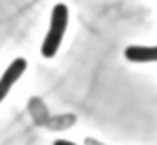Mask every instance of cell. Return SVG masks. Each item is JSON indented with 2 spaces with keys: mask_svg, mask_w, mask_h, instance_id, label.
I'll return each mask as SVG.
<instances>
[{
  "mask_svg": "<svg viewBox=\"0 0 157 145\" xmlns=\"http://www.w3.org/2000/svg\"><path fill=\"white\" fill-rule=\"evenodd\" d=\"M125 59L131 63H157V44L155 47H141V44L127 47Z\"/></svg>",
  "mask_w": 157,
  "mask_h": 145,
  "instance_id": "3",
  "label": "cell"
},
{
  "mask_svg": "<svg viewBox=\"0 0 157 145\" xmlns=\"http://www.w3.org/2000/svg\"><path fill=\"white\" fill-rule=\"evenodd\" d=\"M24 71H26V61H24V59H14L8 65V69L2 73V77H0V103L6 99V95L10 93L14 83L22 77Z\"/></svg>",
  "mask_w": 157,
  "mask_h": 145,
  "instance_id": "2",
  "label": "cell"
},
{
  "mask_svg": "<svg viewBox=\"0 0 157 145\" xmlns=\"http://www.w3.org/2000/svg\"><path fill=\"white\" fill-rule=\"evenodd\" d=\"M67 24H69V8H67L65 4H56L55 8H52V14H51L48 32H46L44 40H42V47H40L42 56L52 59V56L56 55L60 42H63V38H65Z\"/></svg>",
  "mask_w": 157,
  "mask_h": 145,
  "instance_id": "1",
  "label": "cell"
},
{
  "mask_svg": "<svg viewBox=\"0 0 157 145\" xmlns=\"http://www.w3.org/2000/svg\"><path fill=\"white\" fill-rule=\"evenodd\" d=\"M55 145H77V143H73V141H67V139H56Z\"/></svg>",
  "mask_w": 157,
  "mask_h": 145,
  "instance_id": "4",
  "label": "cell"
}]
</instances>
